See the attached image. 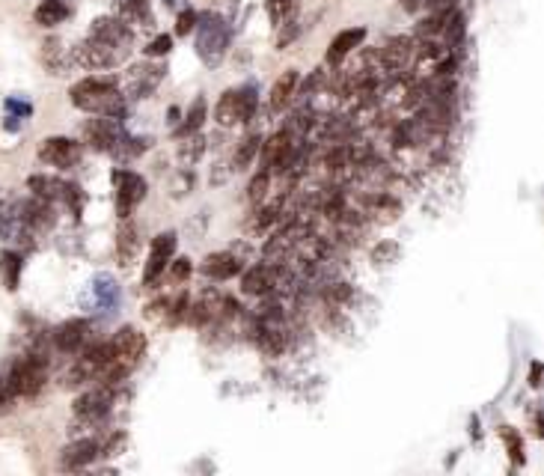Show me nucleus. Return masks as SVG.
Masks as SVG:
<instances>
[{
    "label": "nucleus",
    "mask_w": 544,
    "mask_h": 476,
    "mask_svg": "<svg viewBox=\"0 0 544 476\" xmlns=\"http://www.w3.org/2000/svg\"><path fill=\"white\" fill-rule=\"evenodd\" d=\"M134 45L131 27L122 24L116 15H102L90 24L87 39L75 48V60L87 69L105 72V69H116L128 60Z\"/></svg>",
    "instance_id": "1"
},
{
    "label": "nucleus",
    "mask_w": 544,
    "mask_h": 476,
    "mask_svg": "<svg viewBox=\"0 0 544 476\" xmlns=\"http://www.w3.org/2000/svg\"><path fill=\"white\" fill-rule=\"evenodd\" d=\"M69 99L78 111L90 114V117H108L122 119L125 117V96L122 90L105 81V78H84L69 90Z\"/></svg>",
    "instance_id": "2"
},
{
    "label": "nucleus",
    "mask_w": 544,
    "mask_h": 476,
    "mask_svg": "<svg viewBox=\"0 0 544 476\" xmlns=\"http://www.w3.org/2000/svg\"><path fill=\"white\" fill-rule=\"evenodd\" d=\"M146 355V337L137 328H119L116 337L108 343V363L99 375V384H116L143 360Z\"/></svg>",
    "instance_id": "3"
},
{
    "label": "nucleus",
    "mask_w": 544,
    "mask_h": 476,
    "mask_svg": "<svg viewBox=\"0 0 544 476\" xmlns=\"http://www.w3.org/2000/svg\"><path fill=\"white\" fill-rule=\"evenodd\" d=\"M197 54L209 69H218L232 42V27L220 12H203L197 15Z\"/></svg>",
    "instance_id": "4"
},
{
    "label": "nucleus",
    "mask_w": 544,
    "mask_h": 476,
    "mask_svg": "<svg viewBox=\"0 0 544 476\" xmlns=\"http://www.w3.org/2000/svg\"><path fill=\"white\" fill-rule=\"evenodd\" d=\"M45 381H48V357L42 352H27V355L15 357V363L6 375V387H9L12 399L39 396Z\"/></svg>",
    "instance_id": "5"
},
{
    "label": "nucleus",
    "mask_w": 544,
    "mask_h": 476,
    "mask_svg": "<svg viewBox=\"0 0 544 476\" xmlns=\"http://www.w3.org/2000/svg\"><path fill=\"white\" fill-rule=\"evenodd\" d=\"M256 105H259V96H256V87L247 84V87H238V90H226L220 96L218 108H215V122L220 128H232V125H244L256 117Z\"/></svg>",
    "instance_id": "6"
},
{
    "label": "nucleus",
    "mask_w": 544,
    "mask_h": 476,
    "mask_svg": "<svg viewBox=\"0 0 544 476\" xmlns=\"http://www.w3.org/2000/svg\"><path fill=\"white\" fill-rule=\"evenodd\" d=\"M113 182V203H116V215L125 221L131 218L134 206H140L146 200V179L131 173V170H113L110 173Z\"/></svg>",
    "instance_id": "7"
},
{
    "label": "nucleus",
    "mask_w": 544,
    "mask_h": 476,
    "mask_svg": "<svg viewBox=\"0 0 544 476\" xmlns=\"http://www.w3.org/2000/svg\"><path fill=\"white\" fill-rule=\"evenodd\" d=\"M81 143L72 140V137H45L39 143V161L48 164V167H57V170H72L81 164Z\"/></svg>",
    "instance_id": "8"
},
{
    "label": "nucleus",
    "mask_w": 544,
    "mask_h": 476,
    "mask_svg": "<svg viewBox=\"0 0 544 476\" xmlns=\"http://www.w3.org/2000/svg\"><path fill=\"white\" fill-rule=\"evenodd\" d=\"M0 238L9 244H33V233L21 218V200L0 191Z\"/></svg>",
    "instance_id": "9"
},
{
    "label": "nucleus",
    "mask_w": 544,
    "mask_h": 476,
    "mask_svg": "<svg viewBox=\"0 0 544 476\" xmlns=\"http://www.w3.org/2000/svg\"><path fill=\"white\" fill-rule=\"evenodd\" d=\"M164 75H167L164 63H137L125 75V93L122 96H128V99H149L158 90V84L164 81Z\"/></svg>",
    "instance_id": "10"
},
{
    "label": "nucleus",
    "mask_w": 544,
    "mask_h": 476,
    "mask_svg": "<svg viewBox=\"0 0 544 476\" xmlns=\"http://www.w3.org/2000/svg\"><path fill=\"white\" fill-rule=\"evenodd\" d=\"M381 63L390 75H402L417 63V42L408 36H393L384 48H381Z\"/></svg>",
    "instance_id": "11"
},
{
    "label": "nucleus",
    "mask_w": 544,
    "mask_h": 476,
    "mask_svg": "<svg viewBox=\"0 0 544 476\" xmlns=\"http://www.w3.org/2000/svg\"><path fill=\"white\" fill-rule=\"evenodd\" d=\"M173 253H176V233H161V236H155L152 250H149L146 271H143V283H146V286H155V283L164 277V271H167Z\"/></svg>",
    "instance_id": "12"
},
{
    "label": "nucleus",
    "mask_w": 544,
    "mask_h": 476,
    "mask_svg": "<svg viewBox=\"0 0 544 476\" xmlns=\"http://www.w3.org/2000/svg\"><path fill=\"white\" fill-rule=\"evenodd\" d=\"M54 346L63 355H81L90 346V322L87 319H72L54 331Z\"/></svg>",
    "instance_id": "13"
},
{
    "label": "nucleus",
    "mask_w": 544,
    "mask_h": 476,
    "mask_svg": "<svg viewBox=\"0 0 544 476\" xmlns=\"http://www.w3.org/2000/svg\"><path fill=\"white\" fill-rule=\"evenodd\" d=\"M283 277H286V274H283L280 268H271V265H256V268H250V271L244 274L241 289H244V295L265 298V295H271L274 289H280V280H283Z\"/></svg>",
    "instance_id": "14"
},
{
    "label": "nucleus",
    "mask_w": 544,
    "mask_h": 476,
    "mask_svg": "<svg viewBox=\"0 0 544 476\" xmlns=\"http://www.w3.org/2000/svg\"><path fill=\"white\" fill-rule=\"evenodd\" d=\"M259 152H262V170L265 173L283 170L289 164V155H292V137H289V131H277L268 140H262Z\"/></svg>",
    "instance_id": "15"
},
{
    "label": "nucleus",
    "mask_w": 544,
    "mask_h": 476,
    "mask_svg": "<svg viewBox=\"0 0 544 476\" xmlns=\"http://www.w3.org/2000/svg\"><path fill=\"white\" fill-rule=\"evenodd\" d=\"M99 456H102L99 441H96V438H81V441H75V444H69V447L63 450L60 468H63V471H84V468H90Z\"/></svg>",
    "instance_id": "16"
},
{
    "label": "nucleus",
    "mask_w": 544,
    "mask_h": 476,
    "mask_svg": "<svg viewBox=\"0 0 544 476\" xmlns=\"http://www.w3.org/2000/svg\"><path fill=\"white\" fill-rule=\"evenodd\" d=\"M90 295H93V307H96L99 313L110 316L113 310H119L122 289H119V283H116L110 274H99V277H93V283H90Z\"/></svg>",
    "instance_id": "17"
},
{
    "label": "nucleus",
    "mask_w": 544,
    "mask_h": 476,
    "mask_svg": "<svg viewBox=\"0 0 544 476\" xmlns=\"http://www.w3.org/2000/svg\"><path fill=\"white\" fill-rule=\"evenodd\" d=\"M363 39H366V30L363 27H348V30L336 33L333 42H330V48H327V63L330 66H339L348 54H354L363 45Z\"/></svg>",
    "instance_id": "18"
},
{
    "label": "nucleus",
    "mask_w": 544,
    "mask_h": 476,
    "mask_svg": "<svg viewBox=\"0 0 544 476\" xmlns=\"http://www.w3.org/2000/svg\"><path fill=\"white\" fill-rule=\"evenodd\" d=\"M200 271L209 277V280H232L238 271H241V259L232 256V253H209L200 265Z\"/></svg>",
    "instance_id": "19"
},
{
    "label": "nucleus",
    "mask_w": 544,
    "mask_h": 476,
    "mask_svg": "<svg viewBox=\"0 0 544 476\" xmlns=\"http://www.w3.org/2000/svg\"><path fill=\"white\" fill-rule=\"evenodd\" d=\"M137 253H140V233H137V227L125 218V224H122L119 233H116V259H119L122 268H128V265H134Z\"/></svg>",
    "instance_id": "20"
},
{
    "label": "nucleus",
    "mask_w": 544,
    "mask_h": 476,
    "mask_svg": "<svg viewBox=\"0 0 544 476\" xmlns=\"http://www.w3.org/2000/svg\"><path fill=\"white\" fill-rule=\"evenodd\" d=\"M298 81H301V75H298V69H286L277 81H274V87H271V111H283V108H289V102L295 99V90H298Z\"/></svg>",
    "instance_id": "21"
},
{
    "label": "nucleus",
    "mask_w": 544,
    "mask_h": 476,
    "mask_svg": "<svg viewBox=\"0 0 544 476\" xmlns=\"http://www.w3.org/2000/svg\"><path fill=\"white\" fill-rule=\"evenodd\" d=\"M119 21L128 24V27H152L155 24V15H152V6L149 0H122L119 3Z\"/></svg>",
    "instance_id": "22"
},
{
    "label": "nucleus",
    "mask_w": 544,
    "mask_h": 476,
    "mask_svg": "<svg viewBox=\"0 0 544 476\" xmlns=\"http://www.w3.org/2000/svg\"><path fill=\"white\" fill-rule=\"evenodd\" d=\"M27 188L33 191V197L39 200H48V203H63L66 200V191H69V182L63 179H54V176H30L27 179Z\"/></svg>",
    "instance_id": "23"
},
{
    "label": "nucleus",
    "mask_w": 544,
    "mask_h": 476,
    "mask_svg": "<svg viewBox=\"0 0 544 476\" xmlns=\"http://www.w3.org/2000/svg\"><path fill=\"white\" fill-rule=\"evenodd\" d=\"M69 15H72V3L69 0H42L36 6V12H33V18H36L39 27H57Z\"/></svg>",
    "instance_id": "24"
},
{
    "label": "nucleus",
    "mask_w": 544,
    "mask_h": 476,
    "mask_svg": "<svg viewBox=\"0 0 544 476\" xmlns=\"http://www.w3.org/2000/svg\"><path fill=\"white\" fill-rule=\"evenodd\" d=\"M21 268H24V256L18 253V250H3L0 253V277H3V286L9 289V292H15L18 289V280H21Z\"/></svg>",
    "instance_id": "25"
},
{
    "label": "nucleus",
    "mask_w": 544,
    "mask_h": 476,
    "mask_svg": "<svg viewBox=\"0 0 544 476\" xmlns=\"http://www.w3.org/2000/svg\"><path fill=\"white\" fill-rule=\"evenodd\" d=\"M259 146H262V137L259 134H247L241 140V146L235 149V155H232V170H247L253 164V158L259 155Z\"/></svg>",
    "instance_id": "26"
},
{
    "label": "nucleus",
    "mask_w": 544,
    "mask_h": 476,
    "mask_svg": "<svg viewBox=\"0 0 544 476\" xmlns=\"http://www.w3.org/2000/svg\"><path fill=\"white\" fill-rule=\"evenodd\" d=\"M203 122H206V99H197V102L191 105V111H188L185 119H182V125L176 128V137L185 140V137L197 134V131L203 128Z\"/></svg>",
    "instance_id": "27"
},
{
    "label": "nucleus",
    "mask_w": 544,
    "mask_h": 476,
    "mask_svg": "<svg viewBox=\"0 0 544 476\" xmlns=\"http://www.w3.org/2000/svg\"><path fill=\"white\" fill-rule=\"evenodd\" d=\"M66 60H69V51L63 48V42H60V39H45V45H42V63H45L54 75L63 72Z\"/></svg>",
    "instance_id": "28"
},
{
    "label": "nucleus",
    "mask_w": 544,
    "mask_h": 476,
    "mask_svg": "<svg viewBox=\"0 0 544 476\" xmlns=\"http://www.w3.org/2000/svg\"><path fill=\"white\" fill-rule=\"evenodd\" d=\"M500 438H503V444H506L509 459H512L515 465H524V438H521V432H515L512 426H503V429H500Z\"/></svg>",
    "instance_id": "29"
},
{
    "label": "nucleus",
    "mask_w": 544,
    "mask_h": 476,
    "mask_svg": "<svg viewBox=\"0 0 544 476\" xmlns=\"http://www.w3.org/2000/svg\"><path fill=\"white\" fill-rule=\"evenodd\" d=\"M265 9H268V18L274 21V27H280V24H286L289 18H295L298 0H268Z\"/></svg>",
    "instance_id": "30"
},
{
    "label": "nucleus",
    "mask_w": 544,
    "mask_h": 476,
    "mask_svg": "<svg viewBox=\"0 0 544 476\" xmlns=\"http://www.w3.org/2000/svg\"><path fill=\"white\" fill-rule=\"evenodd\" d=\"M33 114V105L30 102H21V99H6V128L9 131H18V125Z\"/></svg>",
    "instance_id": "31"
},
{
    "label": "nucleus",
    "mask_w": 544,
    "mask_h": 476,
    "mask_svg": "<svg viewBox=\"0 0 544 476\" xmlns=\"http://www.w3.org/2000/svg\"><path fill=\"white\" fill-rule=\"evenodd\" d=\"M203 149H206V140H203V134L197 131V134H191L188 137V143L179 149V158H182V164L185 167H194L197 164V158L203 155Z\"/></svg>",
    "instance_id": "32"
},
{
    "label": "nucleus",
    "mask_w": 544,
    "mask_h": 476,
    "mask_svg": "<svg viewBox=\"0 0 544 476\" xmlns=\"http://www.w3.org/2000/svg\"><path fill=\"white\" fill-rule=\"evenodd\" d=\"M372 259H375V262H381V265L396 262V259H399V244H396V241H381V244L372 250Z\"/></svg>",
    "instance_id": "33"
},
{
    "label": "nucleus",
    "mask_w": 544,
    "mask_h": 476,
    "mask_svg": "<svg viewBox=\"0 0 544 476\" xmlns=\"http://www.w3.org/2000/svg\"><path fill=\"white\" fill-rule=\"evenodd\" d=\"M167 268H170V280H173V283H185V280L191 277V271H194L188 256H182V259H170V265H167Z\"/></svg>",
    "instance_id": "34"
},
{
    "label": "nucleus",
    "mask_w": 544,
    "mask_h": 476,
    "mask_svg": "<svg viewBox=\"0 0 544 476\" xmlns=\"http://www.w3.org/2000/svg\"><path fill=\"white\" fill-rule=\"evenodd\" d=\"M197 15L200 12H194V9H182L179 18H176V36H188L197 27Z\"/></svg>",
    "instance_id": "35"
},
{
    "label": "nucleus",
    "mask_w": 544,
    "mask_h": 476,
    "mask_svg": "<svg viewBox=\"0 0 544 476\" xmlns=\"http://www.w3.org/2000/svg\"><path fill=\"white\" fill-rule=\"evenodd\" d=\"M173 51V36H155L146 48L149 57H167Z\"/></svg>",
    "instance_id": "36"
},
{
    "label": "nucleus",
    "mask_w": 544,
    "mask_h": 476,
    "mask_svg": "<svg viewBox=\"0 0 544 476\" xmlns=\"http://www.w3.org/2000/svg\"><path fill=\"white\" fill-rule=\"evenodd\" d=\"M268 179H271V173H265V170L253 179V185H250V200H262V197H265Z\"/></svg>",
    "instance_id": "37"
},
{
    "label": "nucleus",
    "mask_w": 544,
    "mask_h": 476,
    "mask_svg": "<svg viewBox=\"0 0 544 476\" xmlns=\"http://www.w3.org/2000/svg\"><path fill=\"white\" fill-rule=\"evenodd\" d=\"M12 402H15V399H12V393H9V387H6V378L0 375V414H3V411H9V408H12Z\"/></svg>",
    "instance_id": "38"
},
{
    "label": "nucleus",
    "mask_w": 544,
    "mask_h": 476,
    "mask_svg": "<svg viewBox=\"0 0 544 476\" xmlns=\"http://www.w3.org/2000/svg\"><path fill=\"white\" fill-rule=\"evenodd\" d=\"M539 378H542V363L536 360V363H533V369H530V384H533V387H539V384H542Z\"/></svg>",
    "instance_id": "39"
},
{
    "label": "nucleus",
    "mask_w": 544,
    "mask_h": 476,
    "mask_svg": "<svg viewBox=\"0 0 544 476\" xmlns=\"http://www.w3.org/2000/svg\"><path fill=\"white\" fill-rule=\"evenodd\" d=\"M164 3H167V6H179L182 0H164Z\"/></svg>",
    "instance_id": "40"
}]
</instances>
